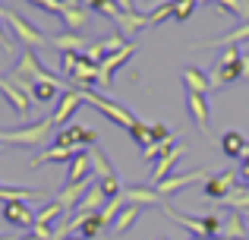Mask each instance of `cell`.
<instances>
[{"label": "cell", "mask_w": 249, "mask_h": 240, "mask_svg": "<svg viewBox=\"0 0 249 240\" xmlns=\"http://www.w3.org/2000/svg\"><path fill=\"white\" fill-rule=\"evenodd\" d=\"M54 120L44 117L38 123H29V127H19V129H0V142L6 146H44V142H54Z\"/></svg>", "instance_id": "1"}, {"label": "cell", "mask_w": 249, "mask_h": 240, "mask_svg": "<svg viewBox=\"0 0 249 240\" xmlns=\"http://www.w3.org/2000/svg\"><path fill=\"white\" fill-rule=\"evenodd\" d=\"M240 54L243 51L237 48V44H227L224 48V54L214 60V70H212V92H218V89H224V86H231V82H237V79H243V70H240Z\"/></svg>", "instance_id": "2"}, {"label": "cell", "mask_w": 249, "mask_h": 240, "mask_svg": "<svg viewBox=\"0 0 249 240\" xmlns=\"http://www.w3.org/2000/svg\"><path fill=\"white\" fill-rule=\"evenodd\" d=\"M82 98L89 101L95 111H101L104 117H107L110 123H117L120 129H133V123H136V117H133V111H126L123 105H117V101H110V98H104V95H98L95 89H89V92H82Z\"/></svg>", "instance_id": "3"}, {"label": "cell", "mask_w": 249, "mask_h": 240, "mask_svg": "<svg viewBox=\"0 0 249 240\" xmlns=\"http://www.w3.org/2000/svg\"><path fill=\"white\" fill-rule=\"evenodd\" d=\"M0 19H3V22H10V29L16 32V38L25 44V48H41V44H48V38H51V35H44L41 29H35L29 19H22L16 10H6V6H3Z\"/></svg>", "instance_id": "4"}, {"label": "cell", "mask_w": 249, "mask_h": 240, "mask_svg": "<svg viewBox=\"0 0 249 240\" xmlns=\"http://www.w3.org/2000/svg\"><path fill=\"white\" fill-rule=\"evenodd\" d=\"M95 139H98V133L91 127H79V123H73V127H63L60 133L54 136V142H51V146L82 152V148H91V146H95Z\"/></svg>", "instance_id": "5"}, {"label": "cell", "mask_w": 249, "mask_h": 240, "mask_svg": "<svg viewBox=\"0 0 249 240\" xmlns=\"http://www.w3.org/2000/svg\"><path fill=\"white\" fill-rule=\"evenodd\" d=\"M10 73H13V76H22L25 82H32V86H35V82H41V79H54V73L41 67V60H38L35 48H25L22 54H19L16 67H13Z\"/></svg>", "instance_id": "6"}, {"label": "cell", "mask_w": 249, "mask_h": 240, "mask_svg": "<svg viewBox=\"0 0 249 240\" xmlns=\"http://www.w3.org/2000/svg\"><path fill=\"white\" fill-rule=\"evenodd\" d=\"M237 190V174L233 171H221V174H208V180H202V196L212 203H227V196Z\"/></svg>", "instance_id": "7"}, {"label": "cell", "mask_w": 249, "mask_h": 240, "mask_svg": "<svg viewBox=\"0 0 249 240\" xmlns=\"http://www.w3.org/2000/svg\"><path fill=\"white\" fill-rule=\"evenodd\" d=\"M82 101H85L82 92H79V89H73V86H70L67 92H60V98H57V108H54V114H51L54 127H63V123H70V117L79 111Z\"/></svg>", "instance_id": "8"}, {"label": "cell", "mask_w": 249, "mask_h": 240, "mask_svg": "<svg viewBox=\"0 0 249 240\" xmlns=\"http://www.w3.org/2000/svg\"><path fill=\"white\" fill-rule=\"evenodd\" d=\"M0 95H3V98L13 105V111H16L19 117H29V114L35 111V101H32V95H25L22 89L13 86L10 76H0Z\"/></svg>", "instance_id": "9"}, {"label": "cell", "mask_w": 249, "mask_h": 240, "mask_svg": "<svg viewBox=\"0 0 249 240\" xmlns=\"http://www.w3.org/2000/svg\"><path fill=\"white\" fill-rule=\"evenodd\" d=\"M133 54H136V41H129L126 48H120L117 54L104 57V63L98 67V86H104V89H107V86H110V79H114V73H117V70H120L123 63H126L129 57H133Z\"/></svg>", "instance_id": "10"}, {"label": "cell", "mask_w": 249, "mask_h": 240, "mask_svg": "<svg viewBox=\"0 0 249 240\" xmlns=\"http://www.w3.org/2000/svg\"><path fill=\"white\" fill-rule=\"evenodd\" d=\"M183 152H186V146H183V142H180V146H170L167 152L158 158V165L152 167V177H148V184H152V186L164 184V180L170 177V171H174V165L180 161V155H183Z\"/></svg>", "instance_id": "11"}, {"label": "cell", "mask_w": 249, "mask_h": 240, "mask_svg": "<svg viewBox=\"0 0 249 240\" xmlns=\"http://www.w3.org/2000/svg\"><path fill=\"white\" fill-rule=\"evenodd\" d=\"M199 180H208V171H189V174H180V177H167L164 184L155 186V193H158L161 199H167V196H174V193L186 190V186L199 184Z\"/></svg>", "instance_id": "12"}, {"label": "cell", "mask_w": 249, "mask_h": 240, "mask_svg": "<svg viewBox=\"0 0 249 240\" xmlns=\"http://www.w3.org/2000/svg\"><path fill=\"white\" fill-rule=\"evenodd\" d=\"M186 111L193 123L202 129V133H208V127H212V108H208V95H196V92H186Z\"/></svg>", "instance_id": "13"}, {"label": "cell", "mask_w": 249, "mask_h": 240, "mask_svg": "<svg viewBox=\"0 0 249 240\" xmlns=\"http://www.w3.org/2000/svg\"><path fill=\"white\" fill-rule=\"evenodd\" d=\"M3 222L32 231V224H35V212L29 209V203H3Z\"/></svg>", "instance_id": "14"}, {"label": "cell", "mask_w": 249, "mask_h": 240, "mask_svg": "<svg viewBox=\"0 0 249 240\" xmlns=\"http://www.w3.org/2000/svg\"><path fill=\"white\" fill-rule=\"evenodd\" d=\"M48 44L54 51H60V54H85V48H89V41L79 38L76 32H60V35H51Z\"/></svg>", "instance_id": "15"}, {"label": "cell", "mask_w": 249, "mask_h": 240, "mask_svg": "<svg viewBox=\"0 0 249 240\" xmlns=\"http://www.w3.org/2000/svg\"><path fill=\"white\" fill-rule=\"evenodd\" d=\"M104 203H107V196H104V190L98 184H91L89 190H85V196H82V203L73 209V215H79V218H85V215H95V212H101L104 209Z\"/></svg>", "instance_id": "16"}, {"label": "cell", "mask_w": 249, "mask_h": 240, "mask_svg": "<svg viewBox=\"0 0 249 240\" xmlns=\"http://www.w3.org/2000/svg\"><path fill=\"white\" fill-rule=\"evenodd\" d=\"M70 171H67V184H89L91 180V158H89V148L76 152L73 161H67Z\"/></svg>", "instance_id": "17"}, {"label": "cell", "mask_w": 249, "mask_h": 240, "mask_svg": "<svg viewBox=\"0 0 249 240\" xmlns=\"http://www.w3.org/2000/svg\"><path fill=\"white\" fill-rule=\"evenodd\" d=\"M221 237L227 240H249V231H246V215L243 212H227L224 222H221Z\"/></svg>", "instance_id": "18"}, {"label": "cell", "mask_w": 249, "mask_h": 240, "mask_svg": "<svg viewBox=\"0 0 249 240\" xmlns=\"http://www.w3.org/2000/svg\"><path fill=\"white\" fill-rule=\"evenodd\" d=\"M123 199H126V205H142V209H145V205H161L164 203V199L155 193L152 184L148 186H126V190H123Z\"/></svg>", "instance_id": "19"}, {"label": "cell", "mask_w": 249, "mask_h": 240, "mask_svg": "<svg viewBox=\"0 0 249 240\" xmlns=\"http://www.w3.org/2000/svg\"><path fill=\"white\" fill-rule=\"evenodd\" d=\"M89 186H91V180H89V184H63V190H57L54 199H57V203H60L67 212H73L76 205L82 203V196H85V190H89Z\"/></svg>", "instance_id": "20"}, {"label": "cell", "mask_w": 249, "mask_h": 240, "mask_svg": "<svg viewBox=\"0 0 249 240\" xmlns=\"http://www.w3.org/2000/svg\"><path fill=\"white\" fill-rule=\"evenodd\" d=\"M63 215H70L67 209H63L57 199H48V203L41 205V209L35 212V224H44V228H54V224L63 222Z\"/></svg>", "instance_id": "21"}, {"label": "cell", "mask_w": 249, "mask_h": 240, "mask_svg": "<svg viewBox=\"0 0 249 240\" xmlns=\"http://www.w3.org/2000/svg\"><path fill=\"white\" fill-rule=\"evenodd\" d=\"M89 158H91V171L98 174V184H107V180H117V171L110 167L107 155H104L98 146H91V148H89Z\"/></svg>", "instance_id": "22"}, {"label": "cell", "mask_w": 249, "mask_h": 240, "mask_svg": "<svg viewBox=\"0 0 249 240\" xmlns=\"http://www.w3.org/2000/svg\"><path fill=\"white\" fill-rule=\"evenodd\" d=\"M183 86H186V92H196V95H208L212 92V79H208L202 70H196V67L183 70Z\"/></svg>", "instance_id": "23"}, {"label": "cell", "mask_w": 249, "mask_h": 240, "mask_svg": "<svg viewBox=\"0 0 249 240\" xmlns=\"http://www.w3.org/2000/svg\"><path fill=\"white\" fill-rule=\"evenodd\" d=\"M246 146L249 142L243 139V133H237V129H227V133L221 136V152H224L227 158H243Z\"/></svg>", "instance_id": "24"}, {"label": "cell", "mask_w": 249, "mask_h": 240, "mask_svg": "<svg viewBox=\"0 0 249 240\" xmlns=\"http://www.w3.org/2000/svg\"><path fill=\"white\" fill-rule=\"evenodd\" d=\"M73 158H76V152H73V148L51 146V148H44L41 155H35V158L29 161V167H41V165H51V161H73Z\"/></svg>", "instance_id": "25"}, {"label": "cell", "mask_w": 249, "mask_h": 240, "mask_svg": "<svg viewBox=\"0 0 249 240\" xmlns=\"http://www.w3.org/2000/svg\"><path fill=\"white\" fill-rule=\"evenodd\" d=\"M246 38H249V22L237 25V29H233V32H227V35H221V38H212V41H205V44H196V48H212V44H221V48H227V44L246 41Z\"/></svg>", "instance_id": "26"}, {"label": "cell", "mask_w": 249, "mask_h": 240, "mask_svg": "<svg viewBox=\"0 0 249 240\" xmlns=\"http://www.w3.org/2000/svg\"><path fill=\"white\" fill-rule=\"evenodd\" d=\"M139 215H142V205H126V209L117 215V222H114V234H126V231L139 222Z\"/></svg>", "instance_id": "27"}, {"label": "cell", "mask_w": 249, "mask_h": 240, "mask_svg": "<svg viewBox=\"0 0 249 240\" xmlns=\"http://www.w3.org/2000/svg\"><path fill=\"white\" fill-rule=\"evenodd\" d=\"M104 228H107V224H104V222H101V215L95 212V215H85L82 222H79V231H76V234L85 237V240H98V234H101Z\"/></svg>", "instance_id": "28"}, {"label": "cell", "mask_w": 249, "mask_h": 240, "mask_svg": "<svg viewBox=\"0 0 249 240\" xmlns=\"http://www.w3.org/2000/svg\"><path fill=\"white\" fill-rule=\"evenodd\" d=\"M60 19L70 32H79L85 25V19H89V13H85V6H67V10L60 13Z\"/></svg>", "instance_id": "29"}, {"label": "cell", "mask_w": 249, "mask_h": 240, "mask_svg": "<svg viewBox=\"0 0 249 240\" xmlns=\"http://www.w3.org/2000/svg\"><path fill=\"white\" fill-rule=\"evenodd\" d=\"M123 209H126V199H123V193H120V196L107 199V203H104V209L98 212V215H101V222H104V224H114V222H117V215H120Z\"/></svg>", "instance_id": "30"}, {"label": "cell", "mask_w": 249, "mask_h": 240, "mask_svg": "<svg viewBox=\"0 0 249 240\" xmlns=\"http://www.w3.org/2000/svg\"><path fill=\"white\" fill-rule=\"evenodd\" d=\"M129 139H133L136 146H142V148L155 146V139H152V123H142V120H136V123H133V129H129Z\"/></svg>", "instance_id": "31"}, {"label": "cell", "mask_w": 249, "mask_h": 240, "mask_svg": "<svg viewBox=\"0 0 249 240\" xmlns=\"http://www.w3.org/2000/svg\"><path fill=\"white\" fill-rule=\"evenodd\" d=\"M221 13L227 16H240V19H249V0H214Z\"/></svg>", "instance_id": "32"}, {"label": "cell", "mask_w": 249, "mask_h": 240, "mask_svg": "<svg viewBox=\"0 0 249 240\" xmlns=\"http://www.w3.org/2000/svg\"><path fill=\"white\" fill-rule=\"evenodd\" d=\"M98 44V48H101V54L104 57H110V54H117V51H120V48H126V38H123L120 35V32H114V35H107V38H101V41H95Z\"/></svg>", "instance_id": "33"}, {"label": "cell", "mask_w": 249, "mask_h": 240, "mask_svg": "<svg viewBox=\"0 0 249 240\" xmlns=\"http://www.w3.org/2000/svg\"><path fill=\"white\" fill-rule=\"evenodd\" d=\"M145 16H148V25H161V22H167V19H174V0H167V3L155 6V10L145 13Z\"/></svg>", "instance_id": "34"}, {"label": "cell", "mask_w": 249, "mask_h": 240, "mask_svg": "<svg viewBox=\"0 0 249 240\" xmlns=\"http://www.w3.org/2000/svg\"><path fill=\"white\" fill-rule=\"evenodd\" d=\"M196 6H199L196 0H174V22H186Z\"/></svg>", "instance_id": "35"}, {"label": "cell", "mask_w": 249, "mask_h": 240, "mask_svg": "<svg viewBox=\"0 0 249 240\" xmlns=\"http://www.w3.org/2000/svg\"><path fill=\"white\" fill-rule=\"evenodd\" d=\"M0 48H3L6 54H13V41H10V35H6V29H3V19H0Z\"/></svg>", "instance_id": "36"}, {"label": "cell", "mask_w": 249, "mask_h": 240, "mask_svg": "<svg viewBox=\"0 0 249 240\" xmlns=\"http://www.w3.org/2000/svg\"><path fill=\"white\" fill-rule=\"evenodd\" d=\"M240 70H243V79H249V51L240 54Z\"/></svg>", "instance_id": "37"}, {"label": "cell", "mask_w": 249, "mask_h": 240, "mask_svg": "<svg viewBox=\"0 0 249 240\" xmlns=\"http://www.w3.org/2000/svg\"><path fill=\"white\" fill-rule=\"evenodd\" d=\"M240 174H243V177H246V184H249V152L243 155V158H240Z\"/></svg>", "instance_id": "38"}, {"label": "cell", "mask_w": 249, "mask_h": 240, "mask_svg": "<svg viewBox=\"0 0 249 240\" xmlns=\"http://www.w3.org/2000/svg\"><path fill=\"white\" fill-rule=\"evenodd\" d=\"M117 6H120L123 13H136V6H133V0H114Z\"/></svg>", "instance_id": "39"}, {"label": "cell", "mask_w": 249, "mask_h": 240, "mask_svg": "<svg viewBox=\"0 0 249 240\" xmlns=\"http://www.w3.org/2000/svg\"><path fill=\"white\" fill-rule=\"evenodd\" d=\"M82 3H85V6H89V10H98V13H101V6H104V0H82Z\"/></svg>", "instance_id": "40"}, {"label": "cell", "mask_w": 249, "mask_h": 240, "mask_svg": "<svg viewBox=\"0 0 249 240\" xmlns=\"http://www.w3.org/2000/svg\"><path fill=\"white\" fill-rule=\"evenodd\" d=\"M16 240H38V237L32 234V231H29V234H25V237H16Z\"/></svg>", "instance_id": "41"}, {"label": "cell", "mask_w": 249, "mask_h": 240, "mask_svg": "<svg viewBox=\"0 0 249 240\" xmlns=\"http://www.w3.org/2000/svg\"><path fill=\"white\" fill-rule=\"evenodd\" d=\"M67 240H85V237H79V234H73V237H67Z\"/></svg>", "instance_id": "42"}, {"label": "cell", "mask_w": 249, "mask_h": 240, "mask_svg": "<svg viewBox=\"0 0 249 240\" xmlns=\"http://www.w3.org/2000/svg\"><path fill=\"white\" fill-rule=\"evenodd\" d=\"M196 3H214V0H196Z\"/></svg>", "instance_id": "43"}, {"label": "cell", "mask_w": 249, "mask_h": 240, "mask_svg": "<svg viewBox=\"0 0 249 240\" xmlns=\"http://www.w3.org/2000/svg\"><path fill=\"white\" fill-rule=\"evenodd\" d=\"M214 240H227V237H214Z\"/></svg>", "instance_id": "44"}, {"label": "cell", "mask_w": 249, "mask_h": 240, "mask_svg": "<svg viewBox=\"0 0 249 240\" xmlns=\"http://www.w3.org/2000/svg\"><path fill=\"white\" fill-rule=\"evenodd\" d=\"M0 240H13V237H0Z\"/></svg>", "instance_id": "45"}, {"label": "cell", "mask_w": 249, "mask_h": 240, "mask_svg": "<svg viewBox=\"0 0 249 240\" xmlns=\"http://www.w3.org/2000/svg\"><path fill=\"white\" fill-rule=\"evenodd\" d=\"M161 240H170V237H161Z\"/></svg>", "instance_id": "46"}, {"label": "cell", "mask_w": 249, "mask_h": 240, "mask_svg": "<svg viewBox=\"0 0 249 240\" xmlns=\"http://www.w3.org/2000/svg\"><path fill=\"white\" fill-rule=\"evenodd\" d=\"M0 13H3V6H0Z\"/></svg>", "instance_id": "47"}, {"label": "cell", "mask_w": 249, "mask_h": 240, "mask_svg": "<svg viewBox=\"0 0 249 240\" xmlns=\"http://www.w3.org/2000/svg\"><path fill=\"white\" fill-rule=\"evenodd\" d=\"M246 215H249V212H246Z\"/></svg>", "instance_id": "48"}]
</instances>
